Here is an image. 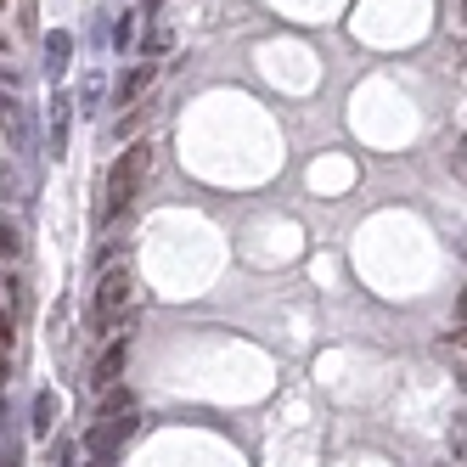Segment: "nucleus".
<instances>
[{
    "instance_id": "obj_1",
    "label": "nucleus",
    "mask_w": 467,
    "mask_h": 467,
    "mask_svg": "<svg viewBox=\"0 0 467 467\" xmlns=\"http://www.w3.org/2000/svg\"><path fill=\"white\" fill-rule=\"evenodd\" d=\"M147 170H152V147H147V141H130V147H124V152L113 158V175H108V197H102V220H119V214L130 209V197L141 192Z\"/></svg>"
},
{
    "instance_id": "obj_2",
    "label": "nucleus",
    "mask_w": 467,
    "mask_h": 467,
    "mask_svg": "<svg viewBox=\"0 0 467 467\" xmlns=\"http://www.w3.org/2000/svg\"><path fill=\"white\" fill-rule=\"evenodd\" d=\"M130 293H136V282H130V271H102V282H96L90 293V332H108L119 310H130Z\"/></svg>"
},
{
    "instance_id": "obj_3",
    "label": "nucleus",
    "mask_w": 467,
    "mask_h": 467,
    "mask_svg": "<svg viewBox=\"0 0 467 467\" xmlns=\"http://www.w3.org/2000/svg\"><path fill=\"white\" fill-rule=\"evenodd\" d=\"M136 428H141L136 417H108V422H96V428H90V440H85V445H90V456H113Z\"/></svg>"
},
{
    "instance_id": "obj_4",
    "label": "nucleus",
    "mask_w": 467,
    "mask_h": 467,
    "mask_svg": "<svg viewBox=\"0 0 467 467\" xmlns=\"http://www.w3.org/2000/svg\"><path fill=\"white\" fill-rule=\"evenodd\" d=\"M124 360H130V338H113V344L102 349V360L90 366V389H96V394L113 389V383H119V372H124Z\"/></svg>"
},
{
    "instance_id": "obj_5",
    "label": "nucleus",
    "mask_w": 467,
    "mask_h": 467,
    "mask_svg": "<svg viewBox=\"0 0 467 467\" xmlns=\"http://www.w3.org/2000/svg\"><path fill=\"white\" fill-rule=\"evenodd\" d=\"M68 62H74V35H68V28H51V35H46V74L62 79Z\"/></svg>"
},
{
    "instance_id": "obj_6",
    "label": "nucleus",
    "mask_w": 467,
    "mask_h": 467,
    "mask_svg": "<svg viewBox=\"0 0 467 467\" xmlns=\"http://www.w3.org/2000/svg\"><path fill=\"white\" fill-rule=\"evenodd\" d=\"M68 124H74V102L57 96V102H51V158L68 152Z\"/></svg>"
},
{
    "instance_id": "obj_7",
    "label": "nucleus",
    "mask_w": 467,
    "mask_h": 467,
    "mask_svg": "<svg viewBox=\"0 0 467 467\" xmlns=\"http://www.w3.org/2000/svg\"><path fill=\"white\" fill-rule=\"evenodd\" d=\"M96 411H102V422L108 417H130V411H136V389H124V383L102 389V406H96Z\"/></svg>"
},
{
    "instance_id": "obj_8",
    "label": "nucleus",
    "mask_w": 467,
    "mask_h": 467,
    "mask_svg": "<svg viewBox=\"0 0 467 467\" xmlns=\"http://www.w3.org/2000/svg\"><path fill=\"white\" fill-rule=\"evenodd\" d=\"M0 130H6V141L23 152L28 147V119H23V108L17 102H0Z\"/></svg>"
},
{
    "instance_id": "obj_9",
    "label": "nucleus",
    "mask_w": 467,
    "mask_h": 467,
    "mask_svg": "<svg viewBox=\"0 0 467 467\" xmlns=\"http://www.w3.org/2000/svg\"><path fill=\"white\" fill-rule=\"evenodd\" d=\"M152 74H158L152 62H141V68H130V74H124V85H119V102H130V108H136V96L152 85Z\"/></svg>"
},
{
    "instance_id": "obj_10",
    "label": "nucleus",
    "mask_w": 467,
    "mask_h": 467,
    "mask_svg": "<svg viewBox=\"0 0 467 467\" xmlns=\"http://www.w3.org/2000/svg\"><path fill=\"white\" fill-rule=\"evenodd\" d=\"M51 422H57V394L40 389L35 394V433H40V440H51Z\"/></svg>"
},
{
    "instance_id": "obj_11",
    "label": "nucleus",
    "mask_w": 467,
    "mask_h": 467,
    "mask_svg": "<svg viewBox=\"0 0 467 467\" xmlns=\"http://www.w3.org/2000/svg\"><path fill=\"white\" fill-rule=\"evenodd\" d=\"M17 254H23V231H17V220L0 214V259H17Z\"/></svg>"
},
{
    "instance_id": "obj_12",
    "label": "nucleus",
    "mask_w": 467,
    "mask_h": 467,
    "mask_svg": "<svg viewBox=\"0 0 467 467\" xmlns=\"http://www.w3.org/2000/svg\"><path fill=\"white\" fill-rule=\"evenodd\" d=\"M130 40H136V12H124V17H119V28H113V46H119V51H124Z\"/></svg>"
},
{
    "instance_id": "obj_13",
    "label": "nucleus",
    "mask_w": 467,
    "mask_h": 467,
    "mask_svg": "<svg viewBox=\"0 0 467 467\" xmlns=\"http://www.w3.org/2000/svg\"><path fill=\"white\" fill-rule=\"evenodd\" d=\"M96 102H102V79H85L79 85V108H96Z\"/></svg>"
},
{
    "instance_id": "obj_14",
    "label": "nucleus",
    "mask_w": 467,
    "mask_h": 467,
    "mask_svg": "<svg viewBox=\"0 0 467 467\" xmlns=\"http://www.w3.org/2000/svg\"><path fill=\"white\" fill-rule=\"evenodd\" d=\"M17 186H23L17 170H12V163H0V197H17Z\"/></svg>"
},
{
    "instance_id": "obj_15",
    "label": "nucleus",
    "mask_w": 467,
    "mask_h": 467,
    "mask_svg": "<svg viewBox=\"0 0 467 467\" xmlns=\"http://www.w3.org/2000/svg\"><path fill=\"white\" fill-rule=\"evenodd\" d=\"M0 344L12 349V316H6V310H0Z\"/></svg>"
},
{
    "instance_id": "obj_16",
    "label": "nucleus",
    "mask_w": 467,
    "mask_h": 467,
    "mask_svg": "<svg viewBox=\"0 0 467 467\" xmlns=\"http://www.w3.org/2000/svg\"><path fill=\"white\" fill-rule=\"evenodd\" d=\"M6 366H12V355H6V344H0V383H6Z\"/></svg>"
},
{
    "instance_id": "obj_17",
    "label": "nucleus",
    "mask_w": 467,
    "mask_h": 467,
    "mask_svg": "<svg viewBox=\"0 0 467 467\" xmlns=\"http://www.w3.org/2000/svg\"><path fill=\"white\" fill-rule=\"evenodd\" d=\"M90 467H113V456H90Z\"/></svg>"
},
{
    "instance_id": "obj_18",
    "label": "nucleus",
    "mask_w": 467,
    "mask_h": 467,
    "mask_svg": "<svg viewBox=\"0 0 467 467\" xmlns=\"http://www.w3.org/2000/svg\"><path fill=\"white\" fill-rule=\"evenodd\" d=\"M158 6H163V0H147V12H158Z\"/></svg>"
},
{
    "instance_id": "obj_19",
    "label": "nucleus",
    "mask_w": 467,
    "mask_h": 467,
    "mask_svg": "<svg viewBox=\"0 0 467 467\" xmlns=\"http://www.w3.org/2000/svg\"><path fill=\"white\" fill-rule=\"evenodd\" d=\"M0 287H6V271H0Z\"/></svg>"
},
{
    "instance_id": "obj_20",
    "label": "nucleus",
    "mask_w": 467,
    "mask_h": 467,
    "mask_svg": "<svg viewBox=\"0 0 467 467\" xmlns=\"http://www.w3.org/2000/svg\"><path fill=\"white\" fill-rule=\"evenodd\" d=\"M0 12H6V0H0Z\"/></svg>"
},
{
    "instance_id": "obj_21",
    "label": "nucleus",
    "mask_w": 467,
    "mask_h": 467,
    "mask_svg": "<svg viewBox=\"0 0 467 467\" xmlns=\"http://www.w3.org/2000/svg\"><path fill=\"white\" fill-rule=\"evenodd\" d=\"M0 102H6V96H0Z\"/></svg>"
},
{
    "instance_id": "obj_22",
    "label": "nucleus",
    "mask_w": 467,
    "mask_h": 467,
    "mask_svg": "<svg viewBox=\"0 0 467 467\" xmlns=\"http://www.w3.org/2000/svg\"><path fill=\"white\" fill-rule=\"evenodd\" d=\"M445 467H451V462H445Z\"/></svg>"
}]
</instances>
